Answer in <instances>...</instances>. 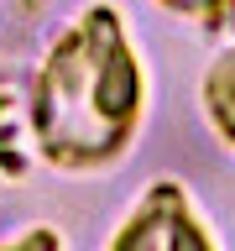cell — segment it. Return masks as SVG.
<instances>
[{"label": "cell", "instance_id": "obj_4", "mask_svg": "<svg viewBox=\"0 0 235 251\" xmlns=\"http://www.w3.org/2000/svg\"><path fill=\"white\" fill-rule=\"evenodd\" d=\"M167 16H183V21H225L235 16V0H157Z\"/></svg>", "mask_w": 235, "mask_h": 251}, {"label": "cell", "instance_id": "obj_1", "mask_svg": "<svg viewBox=\"0 0 235 251\" xmlns=\"http://www.w3.org/2000/svg\"><path fill=\"white\" fill-rule=\"evenodd\" d=\"M146 63L115 5H89L52 37L31 78V141L58 173H105L141 136Z\"/></svg>", "mask_w": 235, "mask_h": 251}, {"label": "cell", "instance_id": "obj_3", "mask_svg": "<svg viewBox=\"0 0 235 251\" xmlns=\"http://www.w3.org/2000/svg\"><path fill=\"white\" fill-rule=\"evenodd\" d=\"M204 115L214 126V136L235 147V42L219 47L204 68Z\"/></svg>", "mask_w": 235, "mask_h": 251}, {"label": "cell", "instance_id": "obj_2", "mask_svg": "<svg viewBox=\"0 0 235 251\" xmlns=\"http://www.w3.org/2000/svg\"><path fill=\"white\" fill-rule=\"evenodd\" d=\"M110 251H219L193 194L172 178H157L110 235Z\"/></svg>", "mask_w": 235, "mask_h": 251}, {"label": "cell", "instance_id": "obj_5", "mask_svg": "<svg viewBox=\"0 0 235 251\" xmlns=\"http://www.w3.org/2000/svg\"><path fill=\"white\" fill-rule=\"evenodd\" d=\"M0 251H63V235L52 230V225H31V230L0 241Z\"/></svg>", "mask_w": 235, "mask_h": 251}]
</instances>
